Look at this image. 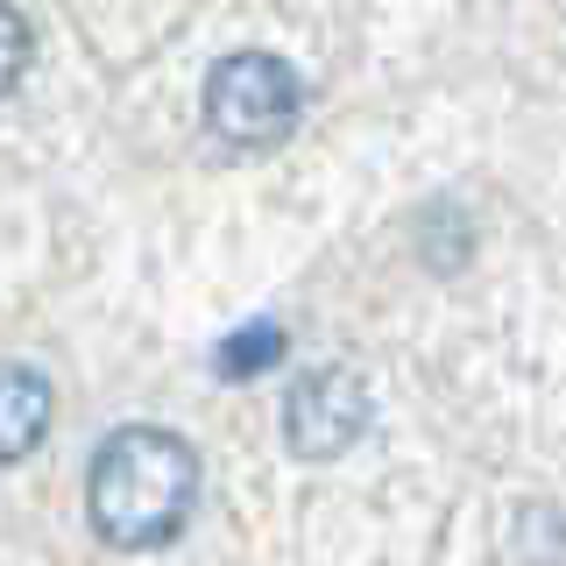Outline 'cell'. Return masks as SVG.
<instances>
[{"label": "cell", "instance_id": "6da1fadb", "mask_svg": "<svg viewBox=\"0 0 566 566\" xmlns=\"http://www.w3.org/2000/svg\"><path fill=\"white\" fill-rule=\"evenodd\" d=\"M199 495V453L164 424H120L99 439L93 474H85V510L93 531L120 553H156L191 517Z\"/></svg>", "mask_w": 566, "mask_h": 566}, {"label": "cell", "instance_id": "7a4b0ae2", "mask_svg": "<svg viewBox=\"0 0 566 566\" xmlns=\"http://www.w3.org/2000/svg\"><path fill=\"white\" fill-rule=\"evenodd\" d=\"M305 114V85L276 50H234V57L212 64L206 78V120L212 135L241 142V149H270L297 128Z\"/></svg>", "mask_w": 566, "mask_h": 566}, {"label": "cell", "instance_id": "3957f363", "mask_svg": "<svg viewBox=\"0 0 566 566\" xmlns=\"http://www.w3.org/2000/svg\"><path fill=\"white\" fill-rule=\"evenodd\" d=\"M368 432V389L354 368H312L283 403V447L297 460H340Z\"/></svg>", "mask_w": 566, "mask_h": 566}, {"label": "cell", "instance_id": "277c9868", "mask_svg": "<svg viewBox=\"0 0 566 566\" xmlns=\"http://www.w3.org/2000/svg\"><path fill=\"white\" fill-rule=\"evenodd\" d=\"M50 411H57L50 382L35 376V368H22V361H0V468H8V460H29L43 447Z\"/></svg>", "mask_w": 566, "mask_h": 566}, {"label": "cell", "instance_id": "5b68a950", "mask_svg": "<svg viewBox=\"0 0 566 566\" xmlns=\"http://www.w3.org/2000/svg\"><path fill=\"white\" fill-rule=\"evenodd\" d=\"M291 347L283 340V326L276 318H248L241 333H227L220 354H212V368H220L227 382H248V376H262V368H276V354Z\"/></svg>", "mask_w": 566, "mask_h": 566}, {"label": "cell", "instance_id": "8992f818", "mask_svg": "<svg viewBox=\"0 0 566 566\" xmlns=\"http://www.w3.org/2000/svg\"><path fill=\"white\" fill-rule=\"evenodd\" d=\"M517 559L524 566H566V524L553 503H531L517 517Z\"/></svg>", "mask_w": 566, "mask_h": 566}, {"label": "cell", "instance_id": "52a82bcc", "mask_svg": "<svg viewBox=\"0 0 566 566\" xmlns=\"http://www.w3.org/2000/svg\"><path fill=\"white\" fill-rule=\"evenodd\" d=\"M22 71H29V22L0 0V99L22 85Z\"/></svg>", "mask_w": 566, "mask_h": 566}]
</instances>
